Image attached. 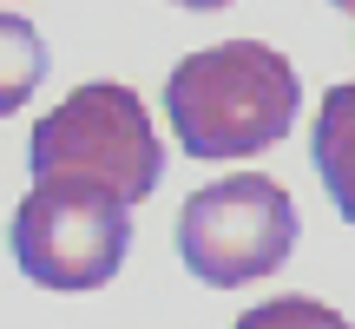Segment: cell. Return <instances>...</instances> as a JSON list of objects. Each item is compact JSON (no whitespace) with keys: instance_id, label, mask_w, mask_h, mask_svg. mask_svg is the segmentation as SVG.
I'll return each mask as SVG.
<instances>
[{"instance_id":"obj_1","label":"cell","mask_w":355,"mask_h":329,"mask_svg":"<svg viewBox=\"0 0 355 329\" xmlns=\"http://www.w3.org/2000/svg\"><path fill=\"white\" fill-rule=\"evenodd\" d=\"M296 66L263 40H224L171 66L165 112L191 158H250L290 139L296 126Z\"/></svg>"},{"instance_id":"obj_2","label":"cell","mask_w":355,"mask_h":329,"mask_svg":"<svg viewBox=\"0 0 355 329\" xmlns=\"http://www.w3.org/2000/svg\"><path fill=\"white\" fill-rule=\"evenodd\" d=\"M33 178H86L119 191L125 204L152 198V185L165 178V145L152 132L145 99L119 79L66 92L33 126Z\"/></svg>"},{"instance_id":"obj_3","label":"cell","mask_w":355,"mask_h":329,"mask_svg":"<svg viewBox=\"0 0 355 329\" xmlns=\"http://www.w3.org/2000/svg\"><path fill=\"white\" fill-rule=\"evenodd\" d=\"M13 264L40 290H99L132 251V204L86 178H33L13 211Z\"/></svg>"},{"instance_id":"obj_4","label":"cell","mask_w":355,"mask_h":329,"mask_svg":"<svg viewBox=\"0 0 355 329\" xmlns=\"http://www.w3.org/2000/svg\"><path fill=\"white\" fill-rule=\"evenodd\" d=\"M290 251H296V204L263 171L198 185L178 211V257L211 290H237V283L270 277V270L290 264Z\"/></svg>"},{"instance_id":"obj_5","label":"cell","mask_w":355,"mask_h":329,"mask_svg":"<svg viewBox=\"0 0 355 329\" xmlns=\"http://www.w3.org/2000/svg\"><path fill=\"white\" fill-rule=\"evenodd\" d=\"M309 152H316V171H322V185H329V204L355 224V86L322 92Z\"/></svg>"},{"instance_id":"obj_6","label":"cell","mask_w":355,"mask_h":329,"mask_svg":"<svg viewBox=\"0 0 355 329\" xmlns=\"http://www.w3.org/2000/svg\"><path fill=\"white\" fill-rule=\"evenodd\" d=\"M40 79H46V40L20 13H0V119L20 112L40 92Z\"/></svg>"},{"instance_id":"obj_7","label":"cell","mask_w":355,"mask_h":329,"mask_svg":"<svg viewBox=\"0 0 355 329\" xmlns=\"http://www.w3.org/2000/svg\"><path fill=\"white\" fill-rule=\"evenodd\" d=\"M237 329H349V317L329 310V303H316V296H277V303L243 310Z\"/></svg>"},{"instance_id":"obj_8","label":"cell","mask_w":355,"mask_h":329,"mask_svg":"<svg viewBox=\"0 0 355 329\" xmlns=\"http://www.w3.org/2000/svg\"><path fill=\"white\" fill-rule=\"evenodd\" d=\"M171 7H198V13H217V7H230V0H171Z\"/></svg>"},{"instance_id":"obj_9","label":"cell","mask_w":355,"mask_h":329,"mask_svg":"<svg viewBox=\"0 0 355 329\" xmlns=\"http://www.w3.org/2000/svg\"><path fill=\"white\" fill-rule=\"evenodd\" d=\"M336 7H355V0H336Z\"/></svg>"},{"instance_id":"obj_10","label":"cell","mask_w":355,"mask_h":329,"mask_svg":"<svg viewBox=\"0 0 355 329\" xmlns=\"http://www.w3.org/2000/svg\"><path fill=\"white\" fill-rule=\"evenodd\" d=\"M349 13H355V7H349Z\"/></svg>"}]
</instances>
